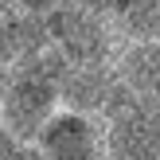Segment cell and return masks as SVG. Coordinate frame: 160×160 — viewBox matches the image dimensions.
<instances>
[{"label":"cell","mask_w":160,"mask_h":160,"mask_svg":"<svg viewBox=\"0 0 160 160\" xmlns=\"http://www.w3.org/2000/svg\"><path fill=\"white\" fill-rule=\"evenodd\" d=\"M102 145L113 160H160V106L121 90L106 113Z\"/></svg>","instance_id":"1"},{"label":"cell","mask_w":160,"mask_h":160,"mask_svg":"<svg viewBox=\"0 0 160 160\" xmlns=\"http://www.w3.org/2000/svg\"><path fill=\"white\" fill-rule=\"evenodd\" d=\"M31 145L39 148L43 160H98L106 152L98 125L86 113H74V109H55V113L39 125V133L31 137Z\"/></svg>","instance_id":"2"},{"label":"cell","mask_w":160,"mask_h":160,"mask_svg":"<svg viewBox=\"0 0 160 160\" xmlns=\"http://www.w3.org/2000/svg\"><path fill=\"white\" fill-rule=\"evenodd\" d=\"M0 109H4V129L16 133V137L31 141L39 133V125L59 109V90H55L51 78H20L4 90L0 98Z\"/></svg>","instance_id":"3"},{"label":"cell","mask_w":160,"mask_h":160,"mask_svg":"<svg viewBox=\"0 0 160 160\" xmlns=\"http://www.w3.org/2000/svg\"><path fill=\"white\" fill-rule=\"evenodd\" d=\"M59 90V102L74 113H109V106L117 102L121 86H117V74L109 67H98V62H74L67 74L55 82Z\"/></svg>","instance_id":"4"},{"label":"cell","mask_w":160,"mask_h":160,"mask_svg":"<svg viewBox=\"0 0 160 160\" xmlns=\"http://www.w3.org/2000/svg\"><path fill=\"white\" fill-rule=\"evenodd\" d=\"M113 74H117V86H121L129 98L156 102L160 106V39L129 43L121 51V59H117Z\"/></svg>","instance_id":"5"},{"label":"cell","mask_w":160,"mask_h":160,"mask_svg":"<svg viewBox=\"0 0 160 160\" xmlns=\"http://www.w3.org/2000/svg\"><path fill=\"white\" fill-rule=\"evenodd\" d=\"M109 8L133 43L160 39V0H109Z\"/></svg>","instance_id":"6"},{"label":"cell","mask_w":160,"mask_h":160,"mask_svg":"<svg viewBox=\"0 0 160 160\" xmlns=\"http://www.w3.org/2000/svg\"><path fill=\"white\" fill-rule=\"evenodd\" d=\"M0 160H43V156H39V148L31 141L16 137V133H8L0 125Z\"/></svg>","instance_id":"7"},{"label":"cell","mask_w":160,"mask_h":160,"mask_svg":"<svg viewBox=\"0 0 160 160\" xmlns=\"http://www.w3.org/2000/svg\"><path fill=\"white\" fill-rule=\"evenodd\" d=\"M98 160H113V156H109V152H102V156H98Z\"/></svg>","instance_id":"8"}]
</instances>
